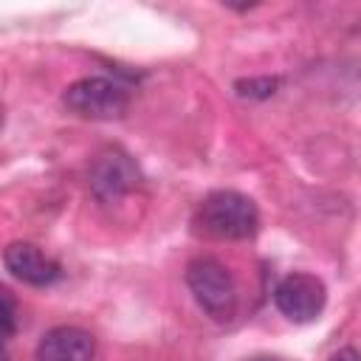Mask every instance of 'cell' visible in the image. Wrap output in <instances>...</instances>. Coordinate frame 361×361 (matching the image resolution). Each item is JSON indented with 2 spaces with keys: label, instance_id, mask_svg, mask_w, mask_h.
Segmentation results:
<instances>
[{
  "label": "cell",
  "instance_id": "6da1fadb",
  "mask_svg": "<svg viewBox=\"0 0 361 361\" xmlns=\"http://www.w3.org/2000/svg\"><path fill=\"white\" fill-rule=\"evenodd\" d=\"M197 231L217 240H248L259 228L257 203L234 189H217L203 197L195 214Z\"/></svg>",
  "mask_w": 361,
  "mask_h": 361
},
{
  "label": "cell",
  "instance_id": "7a4b0ae2",
  "mask_svg": "<svg viewBox=\"0 0 361 361\" xmlns=\"http://www.w3.org/2000/svg\"><path fill=\"white\" fill-rule=\"evenodd\" d=\"M186 285L197 305L217 322H228L237 310V285L231 271L214 257H197L186 265Z\"/></svg>",
  "mask_w": 361,
  "mask_h": 361
},
{
  "label": "cell",
  "instance_id": "3957f363",
  "mask_svg": "<svg viewBox=\"0 0 361 361\" xmlns=\"http://www.w3.org/2000/svg\"><path fill=\"white\" fill-rule=\"evenodd\" d=\"M65 107L82 118H118L127 104H130V93L121 82L107 79V76H85L76 79L73 85H68L65 96H62Z\"/></svg>",
  "mask_w": 361,
  "mask_h": 361
},
{
  "label": "cell",
  "instance_id": "277c9868",
  "mask_svg": "<svg viewBox=\"0 0 361 361\" xmlns=\"http://www.w3.org/2000/svg\"><path fill=\"white\" fill-rule=\"evenodd\" d=\"M141 183V172L133 164V158L118 149V147H107L102 149L93 164H90V192L96 195V200L102 203H113L124 195H130L135 186Z\"/></svg>",
  "mask_w": 361,
  "mask_h": 361
},
{
  "label": "cell",
  "instance_id": "5b68a950",
  "mask_svg": "<svg viewBox=\"0 0 361 361\" xmlns=\"http://www.w3.org/2000/svg\"><path fill=\"white\" fill-rule=\"evenodd\" d=\"M274 305L290 322H313L327 305V288L313 274H288L274 288Z\"/></svg>",
  "mask_w": 361,
  "mask_h": 361
},
{
  "label": "cell",
  "instance_id": "8992f818",
  "mask_svg": "<svg viewBox=\"0 0 361 361\" xmlns=\"http://www.w3.org/2000/svg\"><path fill=\"white\" fill-rule=\"evenodd\" d=\"M3 262L11 276H17L20 282L34 285V288H48L62 276V268L56 259H51L39 245L23 243V240L11 243L3 251Z\"/></svg>",
  "mask_w": 361,
  "mask_h": 361
},
{
  "label": "cell",
  "instance_id": "52a82bcc",
  "mask_svg": "<svg viewBox=\"0 0 361 361\" xmlns=\"http://www.w3.org/2000/svg\"><path fill=\"white\" fill-rule=\"evenodd\" d=\"M96 341L85 327L59 324L37 344V361H93Z\"/></svg>",
  "mask_w": 361,
  "mask_h": 361
},
{
  "label": "cell",
  "instance_id": "ba28073f",
  "mask_svg": "<svg viewBox=\"0 0 361 361\" xmlns=\"http://www.w3.org/2000/svg\"><path fill=\"white\" fill-rule=\"evenodd\" d=\"M276 87H279L276 76H251V79H240L234 85L237 96H243V99H268L276 93Z\"/></svg>",
  "mask_w": 361,
  "mask_h": 361
},
{
  "label": "cell",
  "instance_id": "9c48e42d",
  "mask_svg": "<svg viewBox=\"0 0 361 361\" xmlns=\"http://www.w3.org/2000/svg\"><path fill=\"white\" fill-rule=\"evenodd\" d=\"M17 299H14V293L6 288V285H0V336H14V330H17Z\"/></svg>",
  "mask_w": 361,
  "mask_h": 361
},
{
  "label": "cell",
  "instance_id": "30bf717a",
  "mask_svg": "<svg viewBox=\"0 0 361 361\" xmlns=\"http://www.w3.org/2000/svg\"><path fill=\"white\" fill-rule=\"evenodd\" d=\"M330 361H361V358H358V350H355V347H344V350L333 353Z\"/></svg>",
  "mask_w": 361,
  "mask_h": 361
},
{
  "label": "cell",
  "instance_id": "8fae6325",
  "mask_svg": "<svg viewBox=\"0 0 361 361\" xmlns=\"http://www.w3.org/2000/svg\"><path fill=\"white\" fill-rule=\"evenodd\" d=\"M248 361H279V358H274V355H254V358H248Z\"/></svg>",
  "mask_w": 361,
  "mask_h": 361
},
{
  "label": "cell",
  "instance_id": "7c38bea8",
  "mask_svg": "<svg viewBox=\"0 0 361 361\" xmlns=\"http://www.w3.org/2000/svg\"><path fill=\"white\" fill-rule=\"evenodd\" d=\"M3 344H6V336H0V353H3Z\"/></svg>",
  "mask_w": 361,
  "mask_h": 361
},
{
  "label": "cell",
  "instance_id": "4fadbf2b",
  "mask_svg": "<svg viewBox=\"0 0 361 361\" xmlns=\"http://www.w3.org/2000/svg\"><path fill=\"white\" fill-rule=\"evenodd\" d=\"M0 127H3V104H0Z\"/></svg>",
  "mask_w": 361,
  "mask_h": 361
}]
</instances>
